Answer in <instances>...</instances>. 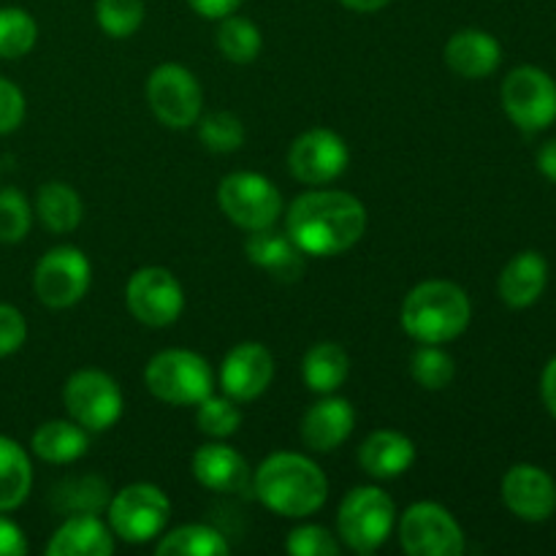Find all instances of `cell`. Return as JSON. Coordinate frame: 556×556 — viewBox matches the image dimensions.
Segmentation results:
<instances>
[{
	"instance_id": "cell-1",
	"label": "cell",
	"mask_w": 556,
	"mask_h": 556,
	"mask_svg": "<svg viewBox=\"0 0 556 556\" xmlns=\"http://www.w3.org/2000/svg\"><path fill=\"white\" fill-rule=\"evenodd\" d=\"M367 210L345 190H307L286 215L291 242L313 258H334L362 242Z\"/></svg>"
},
{
	"instance_id": "cell-2",
	"label": "cell",
	"mask_w": 556,
	"mask_h": 556,
	"mask_svg": "<svg viewBox=\"0 0 556 556\" xmlns=\"http://www.w3.org/2000/svg\"><path fill=\"white\" fill-rule=\"evenodd\" d=\"M253 492L266 510L286 519H307L324 508L329 481L309 456L277 451L253 476Z\"/></svg>"
},
{
	"instance_id": "cell-3",
	"label": "cell",
	"mask_w": 556,
	"mask_h": 556,
	"mask_svg": "<svg viewBox=\"0 0 556 556\" xmlns=\"http://www.w3.org/2000/svg\"><path fill=\"white\" fill-rule=\"evenodd\" d=\"M472 304L465 288L451 280H427L413 288L400 309V324L418 345H445L467 331Z\"/></svg>"
},
{
	"instance_id": "cell-4",
	"label": "cell",
	"mask_w": 556,
	"mask_h": 556,
	"mask_svg": "<svg viewBox=\"0 0 556 556\" xmlns=\"http://www.w3.org/2000/svg\"><path fill=\"white\" fill-rule=\"evenodd\" d=\"M144 383L155 400L174 407H190L204 402L215 389L212 367L204 356L185 348H168L155 353L144 369Z\"/></svg>"
},
{
	"instance_id": "cell-5",
	"label": "cell",
	"mask_w": 556,
	"mask_h": 556,
	"mask_svg": "<svg viewBox=\"0 0 556 556\" xmlns=\"http://www.w3.org/2000/svg\"><path fill=\"white\" fill-rule=\"evenodd\" d=\"M394 525V500L380 486L351 489L337 510V535L356 554L378 552L389 541Z\"/></svg>"
},
{
	"instance_id": "cell-6",
	"label": "cell",
	"mask_w": 556,
	"mask_h": 556,
	"mask_svg": "<svg viewBox=\"0 0 556 556\" xmlns=\"http://www.w3.org/2000/svg\"><path fill=\"white\" fill-rule=\"evenodd\" d=\"M109 530L125 543L155 541L166 532L172 503L155 483H130L119 489L106 505Z\"/></svg>"
},
{
	"instance_id": "cell-7",
	"label": "cell",
	"mask_w": 556,
	"mask_h": 556,
	"mask_svg": "<svg viewBox=\"0 0 556 556\" xmlns=\"http://www.w3.org/2000/svg\"><path fill=\"white\" fill-rule=\"evenodd\" d=\"M63 405L71 421L87 432H106L125 410L123 389L103 369H79L71 375L63 386Z\"/></svg>"
},
{
	"instance_id": "cell-8",
	"label": "cell",
	"mask_w": 556,
	"mask_h": 556,
	"mask_svg": "<svg viewBox=\"0 0 556 556\" xmlns=\"http://www.w3.org/2000/svg\"><path fill=\"white\" fill-rule=\"evenodd\" d=\"M503 109L516 128L538 134L556 123V81L538 65H519L503 81Z\"/></svg>"
},
{
	"instance_id": "cell-9",
	"label": "cell",
	"mask_w": 556,
	"mask_h": 556,
	"mask_svg": "<svg viewBox=\"0 0 556 556\" xmlns=\"http://www.w3.org/2000/svg\"><path fill=\"white\" fill-rule=\"evenodd\" d=\"M400 546L407 556H462L465 532L448 508L438 503H416L396 525Z\"/></svg>"
},
{
	"instance_id": "cell-10",
	"label": "cell",
	"mask_w": 556,
	"mask_h": 556,
	"mask_svg": "<svg viewBox=\"0 0 556 556\" xmlns=\"http://www.w3.org/2000/svg\"><path fill=\"white\" fill-rule=\"evenodd\" d=\"M217 204L233 226L258 231L275 226L282 212V195L264 174L233 172L217 188Z\"/></svg>"
},
{
	"instance_id": "cell-11",
	"label": "cell",
	"mask_w": 556,
	"mask_h": 556,
	"mask_svg": "<svg viewBox=\"0 0 556 556\" xmlns=\"http://www.w3.org/2000/svg\"><path fill=\"white\" fill-rule=\"evenodd\" d=\"M147 103L157 123L182 130L199 123L204 109V90L193 71L179 63H163L147 79Z\"/></svg>"
},
{
	"instance_id": "cell-12",
	"label": "cell",
	"mask_w": 556,
	"mask_h": 556,
	"mask_svg": "<svg viewBox=\"0 0 556 556\" xmlns=\"http://www.w3.org/2000/svg\"><path fill=\"white\" fill-rule=\"evenodd\" d=\"M92 280V266L79 248L60 244L41 255L33 271V291L49 309L74 307L85 299Z\"/></svg>"
},
{
	"instance_id": "cell-13",
	"label": "cell",
	"mask_w": 556,
	"mask_h": 556,
	"mask_svg": "<svg viewBox=\"0 0 556 556\" xmlns=\"http://www.w3.org/2000/svg\"><path fill=\"white\" fill-rule=\"evenodd\" d=\"M125 304L139 324L166 329L182 315L185 291L174 271L163 266H141L125 286Z\"/></svg>"
},
{
	"instance_id": "cell-14",
	"label": "cell",
	"mask_w": 556,
	"mask_h": 556,
	"mask_svg": "<svg viewBox=\"0 0 556 556\" xmlns=\"http://www.w3.org/2000/svg\"><path fill=\"white\" fill-rule=\"evenodd\" d=\"M351 152L345 139L331 128H309L288 150V172L302 185H329L348 168Z\"/></svg>"
},
{
	"instance_id": "cell-15",
	"label": "cell",
	"mask_w": 556,
	"mask_h": 556,
	"mask_svg": "<svg viewBox=\"0 0 556 556\" xmlns=\"http://www.w3.org/2000/svg\"><path fill=\"white\" fill-rule=\"evenodd\" d=\"M275 380V356L261 342H239L220 364V389L233 402H253Z\"/></svg>"
},
{
	"instance_id": "cell-16",
	"label": "cell",
	"mask_w": 556,
	"mask_h": 556,
	"mask_svg": "<svg viewBox=\"0 0 556 556\" xmlns=\"http://www.w3.org/2000/svg\"><path fill=\"white\" fill-rule=\"evenodd\" d=\"M503 503L516 519L541 525L556 510L554 478L538 465H514L503 478Z\"/></svg>"
},
{
	"instance_id": "cell-17",
	"label": "cell",
	"mask_w": 556,
	"mask_h": 556,
	"mask_svg": "<svg viewBox=\"0 0 556 556\" xmlns=\"http://www.w3.org/2000/svg\"><path fill=\"white\" fill-rule=\"evenodd\" d=\"M353 427H356V410H353L351 402L326 394V400L315 402L304 413L302 443L313 454H331L351 438Z\"/></svg>"
},
{
	"instance_id": "cell-18",
	"label": "cell",
	"mask_w": 556,
	"mask_h": 556,
	"mask_svg": "<svg viewBox=\"0 0 556 556\" xmlns=\"http://www.w3.org/2000/svg\"><path fill=\"white\" fill-rule=\"evenodd\" d=\"M193 476L204 489L217 494H239L253 483L244 456L226 443H206L193 454Z\"/></svg>"
},
{
	"instance_id": "cell-19",
	"label": "cell",
	"mask_w": 556,
	"mask_h": 556,
	"mask_svg": "<svg viewBox=\"0 0 556 556\" xmlns=\"http://www.w3.org/2000/svg\"><path fill=\"white\" fill-rule=\"evenodd\" d=\"M445 65L462 79H486L503 63V47L497 38L478 27L454 33L443 49Z\"/></svg>"
},
{
	"instance_id": "cell-20",
	"label": "cell",
	"mask_w": 556,
	"mask_h": 556,
	"mask_svg": "<svg viewBox=\"0 0 556 556\" xmlns=\"http://www.w3.org/2000/svg\"><path fill=\"white\" fill-rule=\"evenodd\" d=\"M114 532L96 514L65 516L47 543L49 556H112Z\"/></svg>"
},
{
	"instance_id": "cell-21",
	"label": "cell",
	"mask_w": 556,
	"mask_h": 556,
	"mask_svg": "<svg viewBox=\"0 0 556 556\" xmlns=\"http://www.w3.org/2000/svg\"><path fill=\"white\" fill-rule=\"evenodd\" d=\"M416 462V445L396 429H378L358 448V465L375 481L405 476Z\"/></svg>"
},
{
	"instance_id": "cell-22",
	"label": "cell",
	"mask_w": 556,
	"mask_h": 556,
	"mask_svg": "<svg viewBox=\"0 0 556 556\" xmlns=\"http://www.w3.org/2000/svg\"><path fill=\"white\" fill-rule=\"evenodd\" d=\"M548 286V261L535 250H525V253L514 255L500 271L497 291L508 307L525 309L532 307L538 299L543 296Z\"/></svg>"
},
{
	"instance_id": "cell-23",
	"label": "cell",
	"mask_w": 556,
	"mask_h": 556,
	"mask_svg": "<svg viewBox=\"0 0 556 556\" xmlns=\"http://www.w3.org/2000/svg\"><path fill=\"white\" fill-rule=\"evenodd\" d=\"M244 250H248V258L269 271L275 280L291 282L302 277L304 253L291 242L288 233H277L275 226L250 231Z\"/></svg>"
},
{
	"instance_id": "cell-24",
	"label": "cell",
	"mask_w": 556,
	"mask_h": 556,
	"mask_svg": "<svg viewBox=\"0 0 556 556\" xmlns=\"http://www.w3.org/2000/svg\"><path fill=\"white\" fill-rule=\"evenodd\" d=\"M30 448L49 465H71L90 448V432L76 421H47L33 432Z\"/></svg>"
},
{
	"instance_id": "cell-25",
	"label": "cell",
	"mask_w": 556,
	"mask_h": 556,
	"mask_svg": "<svg viewBox=\"0 0 556 556\" xmlns=\"http://www.w3.org/2000/svg\"><path fill=\"white\" fill-rule=\"evenodd\" d=\"M36 212L49 233H71L85 217V204L68 182H43L36 193Z\"/></svg>"
},
{
	"instance_id": "cell-26",
	"label": "cell",
	"mask_w": 556,
	"mask_h": 556,
	"mask_svg": "<svg viewBox=\"0 0 556 556\" xmlns=\"http://www.w3.org/2000/svg\"><path fill=\"white\" fill-rule=\"evenodd\" d=\"M33 489V465L16 440L0 434V514L16 510Z\"/></svg>"
},
{
	"instance_id": "cell-27",
	"label": "cell",
	"mask_w": 556,
	"mask_h": 556,
	"mask_svg": "<svg viewBox=\"0 0 556 556\" xmlns=\"http://www.w3.org/2000/svg\"><path fill=\"white\" fill-rule=\"evenodd\" d=\"M351 372V358L337 342H318L302 362V378L315 394H334Z\"/></svg>"
},
{
	"instance_id": "cell-28",
	"label": "cell",
	"mask_w": 556,
	"mask_h": 556,
	"mask_svg": "<svg viewBox=\"0 0 556 556\" xmlns=\"http://www.w3.org/2000/svg\"><path fill=\"white\" fill-rule=\"evenodd\" d=\"M231 552L223 532L206 525H185L172 532H163L157 541V556H226Z\"/></svg>"
},
{
	"instance_id": "cell-29",
	"label": "cell",
	"mask_w": 556,
	"mask_h": 556,
	"mask_svg": "<svg viewBox=\"0 0 556 556\" xmlns=\"http://www.w3.org/2000/svg\"><path fill=\"white\" fill-rule=\"evenodd\" d=\"M261 47H264V38H261L255 22L237 14L223 16L220 27H217V49L223 52V58L237 65H248L258 58Z\"/></svg>"
},
{
	"instance_id": "cell-30",
	"label": "cell",
	"mask_w": 556,
	"mask_h": 556,
	"mask_svg": "<svg viewBox=\"0 0 556 556\" xmlns=\"http://www.w3.org/2000/svg\"><path fill=\"white\" fill-rule=\"evenodd\" d=\"M54 500H58L60 508L65 510V516L74 514H101V508L109 505V489L101 478L96 476H81V478H68V481L60 483L54 489Z\"/></svg>"
},
{
	"instance_id": "cell-31",
	"label": "cell",
	"mask_w": 556,
	"mask_h": 556,
	"mask_svg": "<svg viewBox=\"0 0 556 556\" xmlns=\"http://www.w3.org/2000/svg\"><path fill=\"white\" fill-rule=\"evenodd\" d=\"M38 25L20 5H3L0 9V58L20 60L36 47Z\"/></svg>"
},
{
	"instance_id": "cell-32",
	"label": "cell",
	"mask_w": 556,
	"mask_h": 556,
	"mask_svg": "<svg viewBox=\"0 0 556 556\" xmlns=\"http://www.w3.org/2000/svg\"><path fill=\"white\" fill-rule=\"evenodd\" d=\"M144 0H96V22L106 36L130 38L144 25Z\"/></svg>"
},
{
	"instance_id": "cell-33",
	"label": "cell",
	"mask_w": 556,
	"mask_h": 556,
	"mask_svg": "<svg viewBox=\"0 0 556 556\" xmlns=\"http://www.w3.org/2000/svg\"><path fill=\"white\" fill-rule=\"evenodd\" d=\"M195 407H199L195 410V424H199V429L206 438L226 440L237 434L239 427H242V410H239L231 396L210 394Z\"/></svg>"
},
{
	"instance_id": "cell-34",
	"label": "cell",
	"mask_w": 556,
	"mask_h": 556,
	"mask_svg": "<svg viewBox=\"0 0 556 556\" xmlns=\"http://www.w3.org/2000/svg\"><path fill=\"white\" fill-rule=\"evenodd\" d=\"M410 375L421 389L440 391L451 386L456 375V364L443 345H421L410 358Z\"/></svg>"
},
{
	"instance_id": "cell-35",
	"label": "cell",
	"mask_w": 556,
	"mask_h": 556,
	"mask_svg": "<svg viewBox=\"0 0 556 556\" xmlns=\"http://www.w3.org/2000/svg\"><path fill=\"white\" fill-rule=\"evenodd\" d=\"M199 139L210 152H237L244 144V125L231 112H212L199 117Z\"/></svg>"
},
{
	"instance_id": "cell-36",
	"label": "cell",
	"mask_w": 556,
	"mask_h": 556,
	"mask_svg": "<svg viewBox=\"0 0 556 556\" xmlns=\"http://www.w3.org/2000/svg\"><path fill=\"white\" fill-rule=\"evenodd\" d=\"M33 206L16 188L0 190V242L16 244L30 233Z\"/></svg>"
},
{
	"instance_id": "cell-37",
	"label": "cell",
	"mask_w": 556,
	"mask_h": 556,
	"mask_svg": "<svg viewBox=\"0 0 556 556\" xmlns=\"http://www.w3.org/2000/svg\"><path fill=\"white\" fill-rule=\"evenodd\" d=\"M288 554L293 556H337L340 541L320 525H302L288 532Z\"/></svg>"
},
{
	"instance_id": "cell-38",
	"label": "cell",
	"mask_w": 556,
	"mask_h": 556,
	"mask_svg": "<svg viewBox=\"0 0 556 556\" xmlns=\"http://www.w3.org/2000/svg\"><path fill=\"white\" fill-rule=\"evenodd\" d=\"M27 340V320L11 304H0V358L20 351Z\"/></svg>"
},
{
	"instance_id": "cell-39",
	"label": "cell",
	"mask_w": 556,
	"mask_h": 556,
	"mask_svg": "<svg viewBox=\"0 0 556 556\" xmlns=\"http://www.w3.org/2000/svg\"><path fill=\"white\" fill-rule=\"evenodd\" d=\"M25 119V96L14 81L0 76V136L16 130Z\"/></svg>"
},
{
	"instance_id": "cell-40",
	"label": "cell",
	"mask_w": 556,
	"mask_h": 556,
	"mask_svg": "<svg viewBox=\"0 0 556 556\" xmlns=\"http://www.w3.org/2000/svg\"><path fill=\"white\" fill-rule=\"evenodd\" d=\"M27 548L30 546H27L22 527L0 514V556H25Z\"/></svg>"
},
{
	"instance_id": "cell-41",
	"label": "cell",
	"mask_w": 556,
	"mask_h": 556,
	"mask_svg": "<svg viewBox=\"0 0 556 556\" xmlns=\"http://www.w3.org/2000/svg\"><path fill=\"white\" fill-rule=\"evenodd\" d=\"M188 3L204 20H223L228 14H237L242 0H188Z\"/></svg>"
},
{
	"instance_id": "cell-42",
	"label": "cell",
	"mask_w": 556,
	"mask_h": 556,
	"mask_svg": "<svg viewBox=\"0 0 556 556\" xmlns=\"http://www.w3.org/2000/svg\"><path fill=\"white\" fill-rule=\"evenodd\" d=\"M541 396L546 410L556 418V356L546 364V369L541 375Z\"/></svg>"
},
{
	"instance_id": "cell-43",
	"label": "cell",
	"mask_w": 556,
	"mask_h": 556,
	"mask_svg": "<svg viewBox=\"0 0 556 556\" xmlns=\"http://www.w3.org/2000/svg\"><path fill=\"white\" fill-rule=\"evenodd\" d=\"M538 172H541L548 182H556V139H548L546 144L538 150Z\"/></svg>"
},
{
	"instance_id": "cell-44",
	"label": "cell",
	"mask_w": 556,
	"mask_h": 556,
	"mask_svg": "<svg viewBox=\"0 0 556 556\" xmlns=\"http://www.w3.org/2000/svg\"><path fill=\"white\" fill-rule=\"evenodd\" d=\"M345 9L356 11V14H375V11L386 9V5L391 3V0H340Z\"/></svg>"
}]
</instances>
